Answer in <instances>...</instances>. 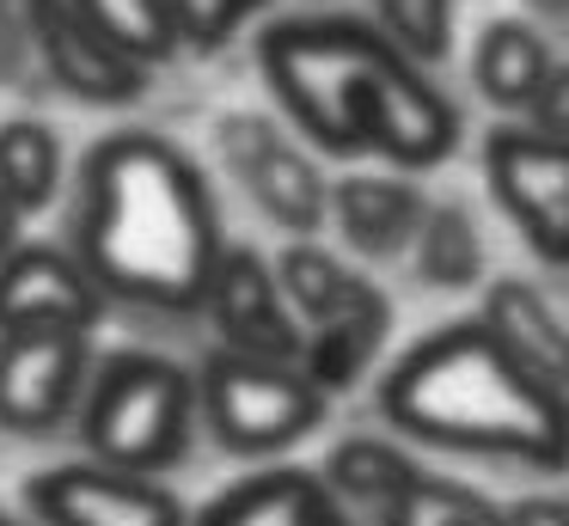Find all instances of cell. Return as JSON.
<instances>
[{
	"label": "cell",
	"instance_id": "603a6c76",
	"mask_svg": "<svg viewBox=\"0 0 569 526\" xmlns=\"http://www.w3.org/2000/svg\"><path fill=\"white\" fill-rule=\"evenodd\" d=\"M74 12L99 31V43H111L117 56L136 61V68H160L178 49L166 0H74Z\"/></svg>",
	"mask_w": 569,
	"mask_h": 526
},
{
	"label": "cell",
	"instance_id": "f1b7e54d",
	"mask_svg": "<svg viewBox=\"0 0 569 526\" xmlns=\"http://www.w3.org/2000/svg\"><path fill=\"white\" fill-rule=\"evenodd\" d=\"M532 7H539L545 19H569V0H532Z\"/></svg>",
	"mask_w": 569,
	"mask_h": 526
},
{
	"label": "cell",
	"instance_id": "7a4b0ae2",
	"mask_svg": "<svg viewBox=\"0 0 569 526\" xmlns=\"http://www.w3.org/2000/svg\"><path fill=\"white\" fill-rule=\"evenodd\" d=\"M258 61L295 129L337 159L429 171L459 147L453 98L361 19H282L258 37Z\"/></svg>",
	"mask_w": 569,
	"mask_h": 526
},
{
	"label": "cell",
	"instance_id": "83f0119b",
	"mask_svg": "<svg viewBox=\"0 0 569 526\" xmlns=\"http://www.w3.org/2000/svg\"><path fill=\"white\" fill-rule=\"evenodd\" d=\"M19 220H26V215H19V208L7 202V190H0V257H7V251L19 245Z\"/></svg>",
	"mask_w": 569,
	"mask_h": 526
},
{
	"label": "cell",
	"instance_id": "4dcf8cb0",
	"mask_svg": "<svg viewBox=\"0 0 569 526\" xmlns=\"http://www.w3.org/2000/svg\"><path fill=\"white\" fill-rule=\"evenodd\" d=\"M0 526H26V520H13V514H0Z\"/></svg>",
	"mask_w": 569,
	"mask_h": 526
},
{
	"label": "cell",
	"instance_id": "30bf717a",
	"mask_svg": "<svg viewBox=\"0 0 569 526\" xmlns=\"http://www.w3.org/2000/svg\"><path fill=\"white\" fill-rule=\"evenodd\" d=\"M202 312L221 330V349L246 355V361H282V367L300 361L307 330L295 325L270 264L251 245H227L221 251V264L209 276V294H202Z\"/></svg>",
	"mask_w": 569,
	"mask_h": 526
},
{
	"label": "cell",
	"instance_id": "8fae6325",
	"mask_svg": "<svg viewBox=\"0 0 569 526\" xmlns=\"http://www.w3.org/2000/svg\"><path fill=\"white\" fill-rule=\"evenodd\" d=\"M19 12H26L31 56L56 92L80 98V105H136L148 92V68L99 43V31L74 12V0H26Z\"/></svg>",
	"mask_w": 569,
	"mask_h": 526
},
{
	"label": "cell",
	"instance_id": "3957f363",
	"mask_svg": "<svg viewBox=\"0 0 569 526\" xmlns=\"http://www.w3.org/2000/svg\"><path fill=\"white\" fill-rule=\"evenodd\" d=\"M380 410L398 435L447 453L515 459L539 472L569 465V398L508 361L478 318L410 343L380 386Z\"/></svg>",
	"mask_w": 569,
	"mask_h": 526
},
{
	"label": "cell",
	"instance_id": "cb8c5ba5",
	"mask_svg": "<svg viewBox=\"0 0 569 526\" xmlns=\"http://www.w3.org/2000/svg\"><path fill=\"white\" fill-rule=\"evenodd\" d=\"M453 12L459 0H373V31L429 73L453 56Z\"/></svg>",
	"mask_w": 569,
	"mask_h": 526
},
{
	"label": "cell",
	"instance_id": "4fadbf2b",
	"mask_svg": "<svg viewBox=\"0 0 569 526\" xmlns=\"http://www.w3.org/2000/svg\"><path fill=\"white\" fill-rule=\"evenodd\" d=\"M197 526H356V514L337 508V496L325 489L319 472L263 465V472L227 484L197 514Z\"/></svg>",
	"mask_w": 569,
	"mask_h": 526
},
{
	"label": "cell",
	"instance_id": "5b68a950",
	"mask_svg": "<svg viewBox=\"0 0 569 526\" xmlns=\"http://www.w3.org/2000/svg\"><path fill=\"white\" fill-rule=\"evenodd\" d=\"M197 416L227 453L276 459L300 435H312L325 416V391L300 379V367L282 361H246L233 349H214L197 374Z\"/></svg>",
	"mask_w": 569,
	"mask_h": 526
},
{
	"label": "cell",
	"instance_id": "52a82bcc",
	"mask_svg": "<svg viewBox=\"0 0 569 526\" xmlns=\"http://www.w3.org/2000/svg\"><path fill=\"white\" fill-rule=\"evenodd\" d=\"M214 141H221V159L233 166V178L246 183L251 202H258L276 227H288L295 239H312V232H319L325 208H331V183L319 178V166H312L270 117L233 110V117H221Z\"/></svg>",
	"mask_w": 569,
	"mask_h": 526
},
{
	"label": "cell",
	"instance_id": "4316f807",
	"mask_svg": "<svg viewBox=\"0 0 569 526\" xmlns=\"http://www.w3.org/2000/svg\"><path fill=\"white\" fill-rule=\"evenodd\" d=\"M502 514H508V526H569V496H527Z\"/></svg>",
	"mask_w": 569,
	"mask_h": 526
},
{
	"label": "cell",
	"instance_id": "ffe728a7",
	"mask_svg": "<svg viewBox=\"0 0 569 526\" xmlns=\"http://www.w3.org/2000/svg\"><path fill=\"white\" fill-rule=\"evenodd\" d=\"M0 190L19 215H38L62 190V141L38 117H7L0 122Z\"/></svg>",
	"mask_w": 569,
	"mask_h": 526
},
{
	"label": "cell",
	"instance_id": "d4e9b609",
	"mask_svg": "<svg viewBox=\"0 0 569 526\" xmlns=\"http://www.w3.org/2000/svg\"><path fill=\"white\" fill-rule=\"evenodd\" d=\"M270 0H166V19H172L178 49H221L251 12H263Z\"/></svg>",
	"mask_w": 569,
	"mask_h": 526
},
{
	"label": "cell",
	"instance_id": "6da1fadb",
	"mask_svg": "<svg viewBox=\"0 0 569 526\" xmlns=\"http://www.w3.org/2000/svg\"><path fill=\"white\" fill-rule=\"evenodd\" d=\"M221 251L214 196L178 141L153 129H117L87 153L74 257L104 300L202 312Z\"/></svg>",
	"mask_w": 569,
	"mask_h": 526
},
{
	"label": "cell",
	"instance_id": "ac0fdd59",
	"mask_svg": "<svg viewBox=\"0 0 569 526\" xmlns=\"http://www.w3.org/2000/svg\"><path fill=\"white\" fill-rule=\"evenodd\" d=\"M417 472H422V465L410 459L405 447H392V440H373V435H356V440H337L319 477H325V489L337 496V508H343V514L368 508L373 520H380L386 502H392Z\"/></svg>",
	"mask_w": 569,
	"mask_h": 526
},
{
	"label": "cell",
	"instance_id": "9c48e42d",
	"mask_svg": "<svg viewBox=\"0 0 569 526\" xmlns=\"http://www.w3.org/2000/svg\"><path fill=\"white\" fill-rule=\"evenodd\" d=\"M26 508L38 526H184V502L166 484L111 465H50L26 484Z\"/></svg>",
	"mask_w": 569,
	"mask_h": 526
},
{
	"label": "cell",
	"instance_id": "7c38bea8",
	"mask_svg": "<svg viewBox=\"0 0 569 526\" xmlns=\"http://www.w3.org/2000/svg\"><path fill=\"white\" fill-rule=\"evenodd\" d=\"M104 306L111 300L92 288L74 251L13 245L0 257V337L7 330H80V337H92Z\"/></svg>",
	"mask_w": 569,
	"mask_h": 526
},
{
	"label": "cell",
	"instance_id": "44dd1931",
	"mask_svg": "<svg viewBox=\"0 0 569 526\" xmlns=\"http://www.w3.org/2000/svg\"><path fill=\"white\" fill-rule=\"evenodd\" d=\"M410 257H417V276L429 288H471L483 276V232L471 220V208L466 202H429Z\"/></svg>",
	"mask_w": 569,
	"mask_h": 526
},
{
	"label": "cell",
	"instance_id": "f546056e",
	"mask_svg": "<svg viewBox=\"0 0 569 526\" xmlns=\"http://www.w3.org/2000/svg\"><path fill=\"white\" fill-rule=\"evenodd\" d=\"M19 7H26V0H0V19H7V12H19Z\"/></svg>",
	"mask_w": 569,
	"mask_h": 526
},
{
	"label": "cell",
	"instance_id": "e0dca14e",
	"mask_svg": "<svg viewBox=\"0 0 569 526\" xmlns=\"http://www.w3.org/2000/svg\"><path fill=\"white\" fill-rule=\"evenodd\" d=\"M551 43L532 31L527 19H490L478 31V56H471V80L496 110H532L545 73H551Z\"/></svg>",
	"mask_w": 569,
	"mask_h": 526
},
{
	"label": "cell",
	"instance_id": "7402d4cb",
	"mask_svg": "<svg viewBox=\"0 0 569 526\" xmlns=\"http://www.w3.org/2000/svg\"><path fill=\"white\" fill-rule=\"evenodd\" d=\"M380 526H508V514L496 508L490 496H478L471 484L417 472L392 502H386Z\"/></svg>",
	"mask_w": 569,
	"mask_h": 526
},
{
	"label": "cell",
	"instance_id": "277c9868",
	"mask_svg": "<svg viewBox=\"0 0 569 526\" xmlns=\"http://www.w3.org/2000/svg\"><path fill=\"white\" fill-rule=\"evenodd\" d=\"M197 435V374L148 349H117L92 367L80 398V440L92 465L160 477Z\"/></svg>",
	"mask_w": 569,
	"mask_h": 526
},
{
	"label": "cell",
	"instance_id": "9a60e30c",
	"mask_svg": "<svg viewBox=\"0 0 569 526\" xmlns=\"http://www.w3.org/2000/svg\"><path fill=\"white\" fill-rule=\"evenodd\" d=\"M483 330L502 343V355L515 367H527L539 386L563 391L569 398V325L557 318V306L545 300L532 281L502 276L490 294H483Z\"/></svg>",
	"mask_w": 569,
	"mask_h": 526
},
{
	"label": "cell",
	"instance_id": "ba28073f",
	"mask_svg": "<svg viewBox=\"0 0 569 526\" xmlns=\"http://www.w3.org/2000/svg\"><path fill=\"white\" fill-rule=\"evenodd\" d=\"M92 379V337L80 330H7L0 337V428L43 435L80 410Z\"/></svg>",
	"mask_w": 569,
	"mask_h": 526
},
{
	"label": "cell",
	"instance_id": "484cf974",
	"mask_svg": "<svg viewBox=\"0 0 569 526\" xmlns=\"http://www.w3.org/2000/svg\"><path fill=\"white\" fill-rule=\"evenodd\" d=\"M527 117H532L527 129L551 135V141H569V61H557V68L545 73V86H539Z\"/></svg>",
	"mask_w": 569,
	"mask_h": 526
},
{
	"label": "cell",
	"instance_id": "2e32d148",
	"mask_svg": "<svg viewBox=\"0 0 569 526\" xmlns=\"http://www.w3.org/2000/svg\"><path fill=\"white\" fill-rule=\"evenodd\" d=\"M386 330H392V306H386V294L361 288L356 300L343 306L337 318H325V325L307 330V343H300V379H307L312 391H343L356 386L361 374H368V361L386 349Z\"/></svg>",
	"mask_w": 569,
	"mask_h": 526
},
{
	"label": "cell",
	"instance_id": "5bb4252c",
	"mask_svg": "<svg viewBox=\"0 0 569 526\" xmlns=\"http://www.w3.org/2000/svg\"><path fill=\"white\" fill-rule=\"evenodd\" d=\"M325 215L337 220V232L349 239V251L373 257H405L417 245V227L429 215L422 190L410 178H386V171H356V178L331 183V208Z\"/></svg>",
	"mask_w": 569,
	"mask_h": 526
},
{
	"label": "cell",
	"instance_id": "8992f818",
	"mask_svg": "<svg viewBox=\"0 0 569 526\" xmlns=\"http://www.w3.org/2000/svg\"><path fill=\"white\" fill-rule=\"evenodd\" d=\"M483 178L502 215L545 264H569V141L539 129H496L483 141Z\"/></svg>",
	"mask_w": 569,
	"mask_h": 526
},
{
	"label": "cell",
	"instance_id": "d6986e66",
	"mask_svg": "<svg viewBox=\"0 0 569 526\" xmlns=\"http://www.w3.org/2000/svg\"><path fill=\"white\" fill-rule=\"evenodd\" d=\"M270 276H276V288H282V300H288V312H295L300 330L337 318L361 288H368V276H356L349 264H337V257L325 251V245H312V239L288 245V251L270 264Z\"/></svg>",
	"mask_w": 569,
	"mask_h": 526
}]
</instances>
